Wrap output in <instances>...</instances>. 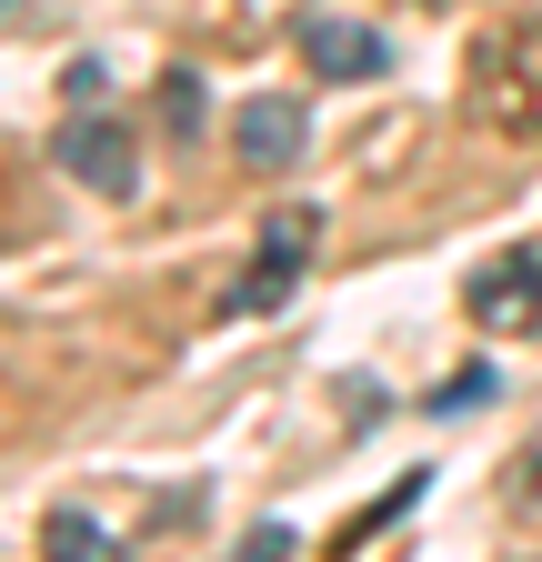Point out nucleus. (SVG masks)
Instances as JSON below:
<instances>
[{
  "label": "nucleus",
  "instance_id": "obj_1",
  "mask_svg": "<svg viewBox=\"0 0 542 562\" xmlns=\"http://www.w3.org/2000/svg\"><path fill=\"white\" fill-rule=\"evenodd\" d=\"M462 111L503 131V140H542V11L532 21H503L472 41V81H462Z\"/></svg>",
  "mask_w": 542,
  "mask_h": 562
},
{
  "label": "nucleus",
  "instance_id": "obj_2",
  "mask_svg": "<svg viewBox=\"0 0 542 562\" xmlns=\"http://www.w3.org/2000/svg\"><path fill=\"white\" fill-rule=\"evenodd\" d=\"M312 241H321V211H271V222H261V261L241 271V292H232V312H282V292L302 281Z\"/></svg>",
  "mask_w": 542,
  "mask_h": 562
},
{
  "label": "nucleus",
  "instance_id": "obj_3",
  "mask_svg": "<svg viewBox=\"0 0 542 562\" xmlns=\"http://www.w3.org/2000/svg\"><path fill=\"white\" fill-rule=\"evenodd\" d=\"M472 322L483 331H542V251H493L472 271Z\"/></svg>",
  "mask_w": 542,
  "mask_h": 562
},
{
  "label": "nucleus",
  "instance_id": "obj_4",
  "mask_svg": "<svg viewBox=\"0 0 542 562\" xmlns=\"http://www.w3.org/2000/svg\"><path fill=\"white\" fill-rule=\"evenodd\" d=\"M60 171L91 181L101 201H131V191H142V161H131V131L121 121H71V131H60Z\"/></svg>",
  "mask_w": 542,
  "mask_h": 562
},
{
  "label": "nucleus",
  "instance_id": "obj_5",
  "mask_svg": "<svg viewBox=\"0 0 542 562\" xmlns=\"http://www.w3.org/2000/svg\"><path fill=\"white\" fill-rule=\"evenodd\" d=\"M302 60L321 70V81H382V70H392L382 31L372 21H342V11H312L302 21Z\"/></svg>",
  "mask_w": 542,
  "mask_h": 562
},
{
  "label": "nucleus",
  "instance_id": "obj_6",
  "mask_svg": "<svg viewBox=\"0 0 542 562\" xmlns=\"http://www.w3.org/2000/svg\"><path fill=\"white\" fill-rule=\"evenodd\" d=\"M232 151H241L251 171H292V161H302V101H241Z\"/></svg>",
  "mask_w": 542,
  "mask_h": 562
},
{
  "label": "nucleus",
  "instance_id": "obj_7",
  "mask_svg": "<svg viewBox=\"0 0 542 562\" xmlns=\"http://www.w3.org/2000/svg\"><path fill=\"white\" fill-rule=\"evenodd\" d=\"M503 503H512V522H522V532H542V442H532V452H512Z\"/></svg>",
  "mask_w": 542,
  "mask_h": 562
},
{
  "label": "nucleus",
  "instance_id": "obj_8",
  "mask_svg": "<svg viewBox=\"0 0 542 562\" xmlns=\"http://www.w3.org/2000/svg\"><path fill=\"white\" fill-rule=\"evenodd\" d=\"M493 392H503L493 372H452V382H442L432 402H442V412H472V402H493Z\"/></svg>",
  "mask_w": 542,
  "mask_h": 562
}]
</instances>
